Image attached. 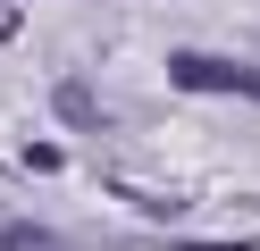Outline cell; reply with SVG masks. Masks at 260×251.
Returning <instances> with one entry per match:
<instances>
[{
  "label": "cell",
  "instance_id": "cell-1",
  "mask_svg": "<svg viewBox=\"0 0 260 251\" xmlns=\"http://www.w3.org/2000/svg\"><path fill=\"white\" fill-rule=\"evenodd\" d=\"M168 76L185 84V92H243V100H260V67L210 59V50H176V59H168Z\"/></svg>",
  "mask_w": 260,
  "mask_h": 251
}]
</instances>
